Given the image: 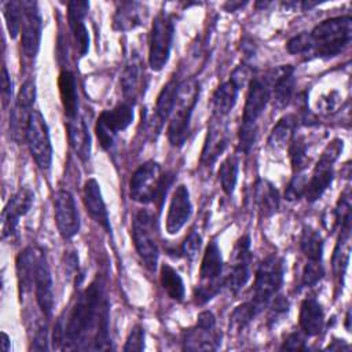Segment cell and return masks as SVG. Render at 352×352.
I'll return each mask as SVG.
<instances>
[{
    "label": "cell",
    "mask_w": 352,
    "mask_h": 352,
    "mask_svg": "<svg viewBox=\"0 0 352 352\" xmlns=\"http://www.w3.org/2000/svg\"><path fill=\"white\" fill-rule=\"evenodd\" d=\"M95 330L92 349H109V308L100 282H92L77 298L65 326V349L81 348Z\"/></svg>",
    "instance_id": "cell-1"
},
{
    "label": "cell",
    "mask_w": 352,
    "mask_h": 352,
    "mask_svg": "<svg viewBox=\"0 0 352 352\" xmlns=\"http://www.w3.org/2000/svg\"><path fill=\"white\" fill-rule=\"evenodd\" d=\"M173 182L170 173H162L160 164L147 161L142 164L129 180V195L140 204L154 202L161 208L169 186Z\"/></svg>",
    "instance_id": "cell-2"
},
{
    "label": "cell",
    "mask_w": 352,
    "mask_h": 352,
    "mask_svg": "<svg viewBox=\"0 0 352 352\" xmlns=\"http://www.w3.org/2000/svg\"><path fill=\"white\" fill-rule=\"evenodd\" d=\"M316 56L329 59L338 55L352 38V19L349 15L326 19L309 33Z\"/></svg>",
    "instance_id": "cell-3"
},
{
    "label": "cell",
    "mask_w": 352,
    "mask_h": 352,
    "mask_svg": "<svg viewBox=\"0 0 352 352\" xmlns=\"http://www.w3.org/2000/svg\"><path fill=\"white\" fill-rule=\"evenodd\" d=\"M199 96V82L188 78L179 82L175 106L168 125V139L172 146L180 147L188 136L190 118Z\"/></svg>",
    "instance_id": "cell-4"
},
{
    "label": "cell",
    "mask_w": 352,
    "mask_h": 352,
    "mask_svg": "<svg viewBox=\"0 0 352 352\" xmlns=\"http://www.w3.org/2000/svg\"><path fill=\"white\" fill-rule=\"evenodd\" d=\"M132 238L136 252L144 265L150 271H154L158 263V243L155 217L151 212L142 209L135 214L132 223Z\"/></svg>",
    "instance_id": "cell-5"
},
{
    "label": "cell",
    "mask_w": 352,
    "mask_h": 352,
    "mask_svg": "<svg viewBox=\"0 0 352 352\" xmlns=\"http://www.w3.org/2000/svg\"><path fill=\"white\" fill-rule=\"evenodd\" d=\"M283 282V260L271 254L257 268L254 286H253V301L261 308L267 304L279 290Z\"/></svg>",
    "instance_id": "cell-6"
},
{
    "label": "cell",
    "mask_w": 352,
    "mask_h": 352,
    "mask_svg": "<svg viewBox=\"0 0 352 352\" xmlns=\"http://www.w3.org/2000/svg\"><path fill=\"white\" fill-rule=\"evenodd\" d=\"M26 142L30 154L40 169H50L52 162V146L50 139V131L43 114L38 110H33L28 128H26Z\"/></svg>",
    "instance_id": "cell-7"
},
{
    "label": "cell",
    "mask_w": 352,
    "mask_h": 352,
    "mask_svg": "<svg viewBox=\"0 0 352 352\" xmlns=\"http://www.w3.org/2000/svg\"><path fill=\"white\" fill-rule=\"evenodd\" d=\"M133 121V110L128 102L118 103L110 110H104L96 122L95 132L100 146L109 150L116 139V135L126 129Z\"/></svg>",
    "instance_id": "cell-8"
},
{
    "label": "cell",
    "mask_w": 352,
    "mask_h": 352,
    "mask_svg": "<svg viewBox=\"0 0 352 352\" xmlns=\"http://www.w3.org/2000/svg\"><path fill=\"white\" fill-rule=\"evenodd\" d=\"M173 38V22L166 14H160L151 28L148 65L153 70L160 72L168 62Z\"/></svg>",
    "instance_id": "cell-9"
},
{
    "label": "cell",
    "mask_w": 352,
    "mask_h": 352,
    "mask_svg": "<svg viewBox=\"0 0 352 352\" xmlns=\"http://www.w3.org/2000/svg\"><path fill=\"white\" fill-rule=\"evenodd\" d=\"M232 265L228 276L224 279V283L230 287L231 292H239L250 278V238L243 235L238 239L232 250Z\"/></svg>",
    "instance_id": "cell-10"
},
{
    "label": "cell",
    "mask_w": 352,
    "mask_h": 352,
    "mask_svg": "<svg viewBox=\"0 0 352 352\" xmlns=\"http://www.w3.org/2000/svg\"><path fill=\"white\" fill-rule=\"evenodd\" d=\"M54 213L56 227L62 238H73L80 230V219L74 198L69 191H56V194L54 195Z\"/></svg>",
    "instance_id": "cell-11"
},
{
    "label": "cell",
    "mask_w": 352,
    "mask_h": 352,
    "mask_svg": "<svg viewBox=\"0 0 352 352\" xmlns=\"http://www.w3.org/2000/svg\"><path fill=\"white\" fill-rule=\"evenodd\" d=\"M34 194L30 188L18 190L7 202L1 213V235L3 238H12L16 234V227L21 216H25L32 208Z\"/></svg>",
    "instance_id": "cell-12"
},
{
    "label": "cell",
    "mask_w": 352,
    "mask_h": 352,
    "mask_svg": "<svg viewBox=\"0 0 352 352\" xmlns=\"http://www.w3.org/2000/svg\"><path fill=\"white\" fill-rule=\"evenodd\" d=\"M23 18L21 28V43L26 56L34 58L41 40V16L36 1H22Z\"/></svg>",
    "instance_id": "cell-13"
},
{
    "label": "cell",
    "mask_w": 352,
    "mask_h": 352,
    "mask_svg": "<svg viewBox=\"0 0 352 352\" xmlns=\"http://www.w3.org/2000/svg\"><path fill=\"white\" fill-rule=\"evenodd\" d=\"M271 94V85L265 77H253L249 82V92L246 96V103L242 116L241 126L256 128L258 117L263 114Z\"/></svg>",
    "instance_id": "cell-14"
},
{
    "label": "cell",
    "mask_w": 352,
    "mask_h": 352,
    "mask_svg": "<svg viewBox=\"0 0 352 352\" xmlns=\"http://www.w3.org/2000/svg\"><path fill=\"white\" fill-rule=\"evenodd\" d=\"M36 100V84L32 80H28L23 82L18 98L15 107L11 113V132L15 140H18V136L23 135L26 136V128L29 122V117L32 114V106Z\"/></svg>",
    "instance_id": "cell-15"
},
{
    "label": "cell",
    "mask_w": 352,
    "mask_h": 352,
    "mask_svg": "<svg viewBox=\"0 0 352 352\" xmlns=\"http://www.w3.org/2000/svg\"><path fill=\"white\" fill-rule=\"evenodd\" d=\"M192 213V205L190 201V192L184 184L176 187L166 216V231L170 235L177 234L182 227L188 221Z\"/></svg>",
    "instance_id": "cell-16"
},
{
    "label": "cell",
    "mask_w": 352,
    "mask_h": 352,
    "mask_svg": "<svg viewBox=\"0 0 352 352\" xmlns=\"http://www.w3.org/2000/svg\"><path fill=\"white\" fill-rule=\"evenodd\" d=\"M210 126L208 128V135L201 154V162L206 166H210L216 162L219 155L228 146V129L227 125L221 121V117L216 116Z\"/></svg>",
    "instance_id": "cell-17"
},
{
    "label": "cell",
    "mask_w": 352,
    "mask_h": 352,
    "mask_svg": "<svg viewBox=\"0 0 352 352\" xmlns=\"http://www.w3.org/2000/svg\"><path fill=\"white\" fill-rule=\"evenodd\" d=\"M43 252L33 246L25 248L16 257V279H18V289L19 296H25L30 292L32 286L34 285L37 267Z\"/></svg>",
    "instance_id": "cell-18"
},
{
    "label": "cell",
    "mask_w": 352,
    "mask_h": 352,
    "mask_svg": "<svg viewBox=\"0 0 352 352\" xmlns=\"http://www.w3.org/2000/svg\"><path fill=\"white\" fill-rule=\"evenodd\" d=\"M294 69L289 65L276 67L270 72V74L265 77L268 84L271 85L274 91V102L276 107L282 109L285 107L294 92Z\"/></svg>",
    "instance_id": "cell-19"
},
{
    "label": "cell",
    "mask_w": 352,
    "mask_h": 352,
    "mask_svg": "<svg viewBox=\"0 0 352 352\" xmlns=\"http://www.w3.org/2000/svg\"><path fill=\"white\" fill-rule=\"evenodd\" d=\"M221 272H223L221 252L216 241H212L206 246L202 257L201 270H199V276H201L199 285L213 286L221 290V286L224 283V280H221Z\"/></svg>",
    "instance_id": "cell-20"
},
{
    "label": "cell",
    "mask_w": 352,
    "mask_h": 352,
    "mask_svg": "<svg viewBox=\"0 0 352 352\" xmlns=\"http://www.w3.org/2000/svg\"><path fill=\"white\" fill-rule=\"evenodd\" d=\"M82 199L84 205L87 208V212L89 216L104 228L106 232L111 231L110 221H109V214L107 209L100 192L99 183L95 179H88L84 184V191H82Z\"/></svg>",
    "instance_id": "cell-21"
},
{
    "label": "cell",
    "mask_w": 352,
    "mask_h": 352,
    "mask_svg": "<svg viewBox=\"0 0 352 352\" xmlns=\"http://www.w3.org/2000/svg\"><path fill=\"white\" fill-rule=\"evenodd\" d=\"M34 289H36V300H37V304H38L41 312L45 316H51L52 309H54L52 278H51V271H50V267H48L44 253H43L38 267H37Z\"/></svg>",
    "instance_id": "cell-22"
},
{
    "label": "cell",
    "mask_w": 352,
    "mask_h": 352,
    "mask_svg": "<svg viewBox=\"0 0 352 352\" xmlns=\"http://www.w3.org/2000/svg\"><path fill=\"white\" fill-rule=\"evenodd\" d=\"M144 6L139 1H121L113 16V28L120 32L132 30L143 23Z\"/></svg>",
    "instance_id": "cell-23"
},
{
    "label": "cell",
    "mask_w": 352,
    "mask_h": 352,
    "mask_svg": "<svg viewBox=\"0 0 352 352\" xmlns=\"http://www.w3.org/2000/svg\"><path fill=\"white\" fill-rule=\"evenodd\" d=\"M66 129L70 147L73 148L76 155L82 162L88 161L91 155V136L85 122L80 117H76L67 121Z\"/></svg>",
    "instance_id": "cell-24"
},
{
    "label": "cell",
    "mask_w": 352,
    "mask_h": 352,
    "mask_svg": "<svg viewBox=\"0 0 352 352\" xmlns=\"http://www.w3.org/2000/svg\"><path fill=\"white\" fill-rule=\"evenodd\" d=\"M221 334L214 329H204L195 326L184 333L183 348L187 351H214L221 344Z\"/></svg>",
    "instance_id": "cell-25"
},
{
    "label": "cell",
    "mask_w": 352,
    "mask_h": 352,
    "mask_svg": "<svg viewBox=\"0 0 352 352\" xmlns=\"http://www.w3.org/2000/svg\"><path fill=\"white\" fill-rule=\"evenodd\" d=\"M324 323L322 305L316 298L308 297L300 307V326L307 336H316L322 331Z\"/></svg>",
    "instance_id": "cell-26"
},
{
    "label": "cell",
    "mask_w": 352,
    "mask_h": 352,
    "mask_svg": "<svg viewBox=\"0 0 352 352\" xmlns=\"http://www.w3.org/2000/svg\"><path fill=\"white\" fill-rule=\"evenodd\" d=\"M58 85H59V94H60V100H62L65 116L69 120L78 117V99H77V88H76L74 74L69 70H63L59 74Z\"/></svg>",
    "instance_id": "cell-27"
},
{
    "label": "cell",
    "mask_w": 352,
    "mask_h": 352,
    "mask_svg": "<svg viewBox=\"0 0 352 352\" xmlns=\"http://www.w3.org/2000/svg\"><path fill=\"white\" fill-rule=\"evenodd\" d=\"M254 202L264 217L272 216L279 206V194L275 186L265 179H258L254 184Z\"/></svg>",
    "instance_id": "cell-28"
},
{
    "label": "cell",
    "mask_w": 352,
    "mask_h": 352,
    "mask_svg": "<svg viewBox=\"0 0 352 352\" xmlns=\"http://www.w3.org/2000/svg\"><path fill=\"white\" fill-rule=\"evenodd\" d=\"M333 182V168H320L315 166L314 173L309 180H307L304 195L308 202L318 201L327 187Z\"/></svg>",
    "instance_id": "cell-29"
},
{
    "label": "cell",
    "mask_w": 352,
    "mask_h": 352,
    "mask_svg": "<svg viewBox=\"0 0 352 352\" xmlns=\"http://www.w3.org/2000/svg\"><path fill=\"white\" fill-rule=\"evenodd\" d=\"M297 125V120L293 114H287L282 117L276 125L272 128L270 138H268V144L272 150H282L286 147V144L292 140L294 128Z\"/></svg>",
    "instance_id": "cell-30"
},
{
    "label": "cell",
    "mask_w": 352,
    "mask_h": 352,
    "mask_svg": "<svg viewBox=\"0 0 352 352\" xmlns=\"http://www.w3.org/2000/svg\"><path fill=\"white\" fill-rule=\"evenodd\" d=\"M238 87L232 81L223 82L213 95V110L214 116L224 117L227 116L236 103Z\"/></svg>",
    "instance_id": "cell-31"
},
{
    "label": "cell",
    "mask_w": 352,
    "mask_h": 352,
    "mask_svg": "<svg viewBox=\"0 0 352 352\" xmlns=\"http://www.w3.org/2000/svg\"><path fill=\"white\" fill-rule=\"evenodd\" d=\"M161 285L164 290L168 293V296L176 301H182L184 297V283L179 272L170 267L169 264L161 265V274H160Z\"/></svg>",
    "instance_id": "cell-32"
},
{
    "label": "cell",
    "mask_w": 352,
    "mask_h": 352,
    "mask_svg": "<svg viewBox=\"0 0 352 352\" xmlns=\"http://www.w3.org/2000/svg\"><path fill=\"white\" fill-rule=\"evenodd\" d=\"M301 252L308 260H322L323 256V239L320 234L309 226H304L300 238Z\"/></svg>",
    "instance_id": "cell-33"
},
{
    "label": "cell",
    "mask_w": 352,
    "mask_h": 352,
    "mask_svg": "<svg viewBox=\"0 0 352 352\" xmlns=\"http://www.w3.org/2000/svg\"><path fill=\"white\" fill-rule=\"evenodd\" d=\"M177 87H179V82L175 78H172L161 89L157 99V106H155V116L160 120V122L165 121L172 114L175 100H176Z\"/></svg>",
    "instance_id": "cell-34"
},
{
    "label": "cell",
    "mask_w": 352,
    "mask_h": 352,
    "mask_svg": "<svg viewBox=\"0 0 352 352\" xmlns=\"http://www.w3.org/2000/svg\"><path fill=\"white\" fill-rule=\"evenodd\" d=\"M219 180L221 184L223 191L227 195H231L235 190L236 186V180H238V160L234 155L227 157L220 168H219Z\"/></svg>",
    "instance_id": "cell-35"
},
{
    "label": "cell",
    "mask_w": 352,
    "mask_h": 352,
    "mask_svg": "<svg viewBox=\"0 0 352 352\" xmlns=\"http://www.w3.org/2000/svg\"><path fill=\"white\" fill-rule=\"evenodd\" d=\"M341 236L337 242L334 254H333V270L336 275H342L349 260V226L341 227Z\"/></svg>",
    "instance_id": "cell-36"
},
{
    "label": "cell",
    "mask_w": 352,
    "mask_h": 352,
    "mask_svg": "<svg viewBox=\"0 0 352 352\" xmlns=\"http://www.w3.org/2000/svg\"><path fill=\"white\" fill-rule=\"evenodd\" d=\"M258 311H260V307L253 300L238 305L230 316V329L235 331H241L250 323V320L257 315Z\"/></svg>",
    "instance_id": "cell-37"
},
{
    "label": "cell",
    "mask_w": 352,
    "mask_h": 352,
    "mask_svg": "<svg viewBox=\"0 0 352 352\" xmlns=\"http://www.w3.org/2000/svg\"><path fill=\"white\" fill-rule=\"evenodd\" d=\"M4 18L6 25L10 32V36L15 38L22 28V18H23V8L22 1H7L4 3Z\"/></svg>",
    "instance_id": "cell-38"
},
{
    "label": "cell",
    "mask_w": 352,
    "mask_h": 352,
    "mask_svg": "<svg viewBox=\"0 0 352 352\" xmlns=\"http://www.w3.org/2000/svg\"><path fill=\"white\" fill-rule=\"evenodd\" d=\"M140 84V67L138 63H129L121 77V88L126 100H133Z\"/></svg>",
    "instance_id": "cell-39"
},
{
    "label": "cell",
    "mask_w": 352,
    "mask_h": 352,
    "mask_svg": "<svg viewBox=\"0 0 352 352\" xmlns=\"http://www.w3.org/2000/svg\"><path fill=\"white\" fill-rule=\"evenodd\" d=\"M289 154L292 160V168L294 173H300L305 169L308 164V157H307V146L301 139L292 140L289 146Z\"/></svg>",
    "instance_id": "cell-40"
},
{
    "label": "cell",
    "mask_w": 352,
    "mask_h": 352,
    "mask_svg": "<svg viewBox=\"0 0 352 352\" xmlns=\"http://www.w3.org/2000/svg\"><path fill=\"white\" fill-rule=\"evenodd\" d=\"M324 275V268L322 260H308L302 270L301 282L304 286H314L316 285Z\"/></svg>",
    "instance_id": "cell-41"
},
{
    "label": "cell",
    "mask_w": 352,
    "mask_h": 352,
    "mask_svg": "<svg viewBox=\"0 0 352 352\" xmlns=\"http://www.w3.org/2000/svg\"><path fill=\"white\" fill-rule=\"evenodd\" d=\"M286 48L290 54H305L312 50V41L311 36L307 32H302L293 38H290L286 44Z\"/></svg>",
    "instance_id": "cell-42"
},
{
    "label": "cell",
    "mask_w": 352,
    "mask_h": 352,
    "mask_svg": "<svg viewBox=\"0 0 352 352\" xmlns=\"http://www.w3.org/2000/svg\"><path fill=\"white\" fill-rule=\"evenodd\" d=\"M89 3L84 0H73L67 4V21L70 23L84 22V18L88 12Z\"/></svg>",
    "instance_id": "cell-43"
},
{
    "label": "cell",
    "mask_w": 352,
    "mask_h": 352,
    "mask_svg": "<svg viewBox=\"0 0 352 352\" xmlns=\"http://www.w3.org/2000/svg\"><path fill=\"white\" fill-rule=\"evenodd\" d=\"M143 348H144V330L142 326L136 324L129 331V336L125 341L124 351L125 352H129V351L140 352V351H143Z\"/></svg>",
    "instance_id": "cell-44"
},
{
    "label": "cell",
    "mask_w": 352,
    "mask_h": 352,
    "mask_svg": "<svg viewBox=\"0 0 352 352\" xmlns=\"http://www.w3.org/2000/svg\"><path fill=\"white\" fill-rule=\"evenodd\" d=\"M305 184H307V179L305 176L300 173H294L290 184L287 186L286 191H285V197L289 201H294L298 199L301 195H304V190H305Z\"/></svg>",
    "instance_id": "cell-45"
},
{
    "label": "cell",
    "mask_w": 352,
    "mask_h": 352,
    "mask_svg": "<svg viewBox=\"0 0 352 352\" xmlns=\"http://www.w3.org/2000/svg\"><path fill=\"white\" fill-rule=\"evenodd\" d=\"M201 245H202V238H201V235H199L198 232L192 231V232L184 239V242H183V245H182V253H183V256H186L187 258L192 260V258L197 256V253H198Z\"/></svg>",
    "instance_id": "cell-46"
},
{
    "label": "cell",
    "mask_w": 352,
    "mask_h": 352,
    "mask_svg": "<svg viewBox=\"0 0 352 352\" xmlns=\"http://www.w3.org/2000/svg\"><path fill=\"white\" fill-rule=\"evenodd\" d=\"M256 140V128L241 126L239 129V144L238 148L242 153H249Z\"/></svg>",
    "instance_id": "cell-47"
},
{
    "label": "cell",
    "mask_w": 352,
    "mask_h": 352,
    "mask_svg": "<svg viewBox=\"0 0 352 352\" xmlns=\"http://www.w3.org/2000/svg\"><path fill=\"white\" fill-rule=\"evenodd\" d=\"M252 74H250V69L246 65H239L231 74L230 81H232L238 89H241L242 87H245L248 82L252 81Z\"/></svg>",
    "instance_id": "cell-48"
},
{
    "label": "cell",
    "mask_w": 352,
    "mask_h": 352,
    "mask_svg": "<svg viewBox=\"0 0 352 352\" xmlns=\"http://www.w3.org/2000/svg\"><path fill=\"white\" fill-rule=\"evenodd\" d=\"M282 349H289V351H305V338L301 333L294 331L292 334H289L286 337V340L283 341Z\"/></svg>",
    "instance_id": "cell-49"
},
{
    "label": "cell",
    "mask_w": 352,
    "mask_h": 352,
    "mask_svg": "<svg viewBox=\"0 0 352 352\" xmlns=\"http://www.w3.org/2000/svg\"><path fill=\"white\" fill-rule=\"evenodd\" d=\"M214 324H216V319L210 311H204L197 318V326H199V327L214 329Z\"/></svg>",
    "instance_id": "cell-50"
},
{
    "label": "cell",
    "mask_w": 352,
    "mask_h": 352,
    "mask_svg": "<svg viewBox=\"0 0 352 352\" xmlns=\"http://www.w3.org/2000/svg\"><path fill=\"white\" fill-rule=\"evenodd\" d=\"M1 91L6 100H8V98H11V94H12V82L6 66H3V70H1Z\"/></svg>",
    "instance_id": "cell-51"
},
{
    "label": "cell",
    "mask_w": 352,
    "mask_h": 352,
    "mask_svg": "<svg viewBox=\"0 0 352 352\" xmlns=\"http://www.w3.org/2000/svg\"><path fill=\"white\" fill-rule=\"evenodd\" d=\"M32 349H34V351H45L47 349V329L45 327H41L36 333Z\"/></svg>",
    "instance_id": "cell-52"
},
{
    "label": "cell",
    "mask_w": 352,
    "mask_h": 352,
    "mask_svg": "<svg viewBox=\"0 0 352 352\" xmlns=\"http://www.w3.org/2000/svg\"><path fill=\"white\" fill-rule=\"evenodd\" d=\"M246 4V1H228V3H226L224 4V8L227 10V11H236L238 8H241V7H243Z\"/></svg>",
    "instance_id": "cell-53"
},
{
    "label": "cell",
    "mask_w": 352,
    "mask_h": 352,
    "mask_svg": "<svg viewBox=\"0 0 352 352\" xmlns=\"http://www.w3.org/2000/svg\"><path fill=\"white\" fill-rule=\"evenodd\" d=\"M1 337H3V341H1V346H3V351H10V338L6 333H1Z\"/></svg>",
    "instance_id": "cell-54"
},
{
    "label": "cell",
    "mask_w": 352,
    "mask_h": 352,
    "mask_svg": "<svg viewBox=\"0 0 352 352\" xmlns=\"http://www.w3.org/2000/svg\"><path fill=\"white\" fill-rule=\"evenodd\" d=\"M318 3H309V1H304L302 3V8L304 10H309V8H312V7H315Z\"/></svg>",
    "instance_id": "cell-55"
},
{
    "label": "cell",
    "mask_w": 352,
    "mask_h": 352,
    "mask_svg": "<svg viewBox=\"0 0 352 352\" xmlns=\"http://www.w3.org/2000/svg\"><path fill=\"white\" fill-rule=\"evenodd\" d=\"M345 319H346V322H345V326H346V330L349 331V329H351V326H349V320H351V312H349V311H348V314H346V318H345Z\"/></svg>",
    "instance_id": "cell-56"
}]
</instances>
